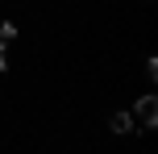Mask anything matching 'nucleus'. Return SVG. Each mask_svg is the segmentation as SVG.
<instances>
[{"mask_svg":"<svg viewBox=\"0 0 158 154\" xmlns=\"http://www.w3.org/2000/svg\"><path fill=\"white\" fill-rule=\"evenodd\" d=\"M133 113H137V121H142L146 129H154V125H158V100H154V96H142Z\"/></svg>","mask_w":158,"mask_h":154,"instance_id":"f257e3e1","label":"nucleus"},{"mask_svg":"<svg viewBox=\"0 0 158 154\" xmlns=\"http://www.w3.org/2000/svg\"><path fill=\"white\" fill-rule=\"evenodd\" d=\"M112 133H129V129H133V117H129V113H112Z\"/></svg>","mask_w":158,"mask_h":154,"instance_id":"f03ea898","label":"nucleus"},{"mask_svg":"<svg viewBox=\"0 0 158 154\" xmlns=\"http://www.w3.org/2000/svg\"><path fill=\"white\" fill-rule=\"evenodd\" d=\"M8 42H17V25L13 21H0V50H4Z\"/></svg>","mask_w":158,"mask_h":154,"instance_id":"7ed1b4c3","label":"nucleus"},{"mask_svg":"<svg viewBox=\"0 0 158 154\" xmlns=\"http://www.w3.org/2000/svg\"><path fill=\"white\" fill-rule=\"evenodd\" d=\"M4 71H8V54L0 50V75H4Z\"/></svg>","mask_w":158,"mask_h":154,"instance_id":"20e7f679","label":"nucleus"}]
</instances>
